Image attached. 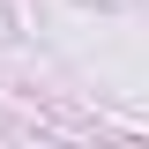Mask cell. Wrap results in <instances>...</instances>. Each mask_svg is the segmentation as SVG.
Returning <instances> with one entry per match:
<instances>
[]
</instances>
